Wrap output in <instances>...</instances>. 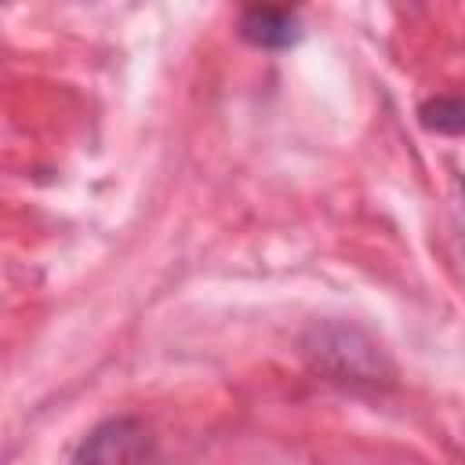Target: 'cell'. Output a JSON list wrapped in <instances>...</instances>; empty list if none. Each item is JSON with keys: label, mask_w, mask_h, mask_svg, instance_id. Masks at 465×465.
Instances as JSON below:
<instances>
[{"label": "cell", "mask_w": 465, "mask_h": 465, "mask_svg": "<svg viewBox=\"0 0 465 465\" xmlns=\"http://www.w3.org/2000/svg\"><path fill=\"white\" fill-rule=\"evenodd\" d=\"M236 29H240V36L251 47H262V51H287L305 33L298 11H291V7H269V4L243 7L240 18H236Z\"/></svg>", "instance_id": "obj_2"}, {"label": "cell", "mask_w": 465, "mask_h": 465, "mask_svg": "<svg viewBox=\"0 0 465 465\" xmlns=\"http://www.w3.org/2000/svg\"><path fill=\"white\" fill-rule=\"evenodd\" d=\"M421 127L440 131V134H461L465 131V94H436L421 102L418 109Z\"/></svg>", "instance_id": "obj_3"}, {"label": "cell", "mask_w": 465, "mask_h": 465, "mask_svg": "<svg viewBox=\"0 0 465 465\" xmlns=\"http://www.w3.org/2000/svg\"><path fill=\"white\" fill-rule=\"evenodd\" d=\"M156 461V440L142 418L116 414L94 425L80 447L73 450L69 465H153Z\"/></svg>", "instance_id": "obj_1"}]
</instances>
